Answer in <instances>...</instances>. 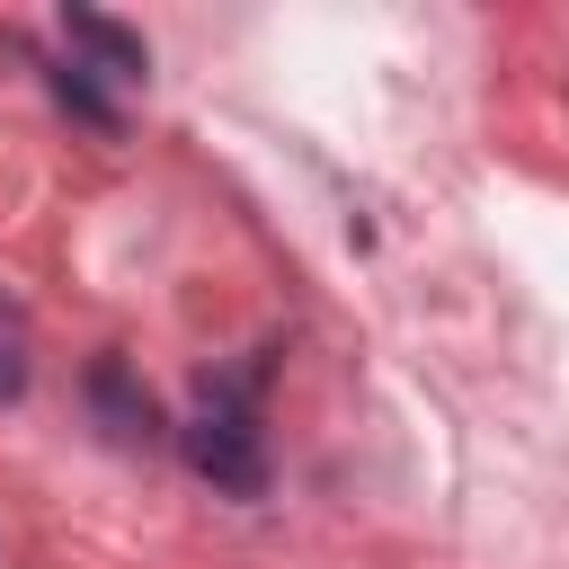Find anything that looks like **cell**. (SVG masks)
Listing matches in <instances>:
<instances>
[{
  "label": "cell",
  "instance_id": "6da1fadb",
  "mask_svg": "<svg viewBox=\"0 0 569 569\" xmlns=\"http://www.w3.org/2000/svg\"><path fill=\"white\" fill-rule=\"evenodd\" d=\"M178 453L222 498H258L267 489V445H258V418H249V382H204V409L178 427Z\"/></svg>",
  "mask_w": 569,
  "mask_h": 569
},
{
  "label": "cell",
  "instance_id": "7a4b0ae2",
  "mask_svg": "<svg viewBox=\"0 0 569 569\" xmlns=\"http://www.w3.org/2000/svg\"><path fill=\"white\" fill-rule=\"evenodd\" d=\"M62 36L89 53L80 71H107V80H142V71H151V44H142L133 27H116L107 9H80V0H71V9H62Z\"/></svg>",
  "mask_w": 569,
  "mask_h": 569
},
{
  "label": "cell",
  "instance_id": "3957f363",
  "mask_svg": "<svg viewBox=\"0 0 569 569\" xmlns=\"http://www.w3.org/2000/svg\"><path fill=\"white\" fill-rule=\"evenodd\" d=\"M89 400H98V418H107V436H124V445H142L160 418H151V391L124 373V356H98L89 365Z\"/></svg>",
  "mask_w": 569,
  "mask_h": 569
},
{
  "label": "cell",
  "instance_id": "277c9868",
  "mask_svg": "<svg viewBox=\"0 0 569 569\" xmlns=\"http://www.w3.org/2000/svg\"><path fill=\"white\" fill-rule=\"evenodd\" d=\"M53 98H62V107H71L80 124H116V107H107V89H98V80H89L80 62H71V71H53Z\"/></svg>",
  "mask_w": 569,
  "mask_h": 569
},
{
  "label": "cell",
  "instance_id": "5b68a950",
  "mask_svg": "<svg viewBox=\"0 0 569 569\" xmlns=\"http://www.w3.org/2000/svg\"><path fill=\"white\" fill-rule=\"evenodd\" d=\"M18 391H27V365H18V347L0 338V400H18Z\"/></svg>",
  "mask_w": 569,
  "mask_h": 569
}]
</instances>
